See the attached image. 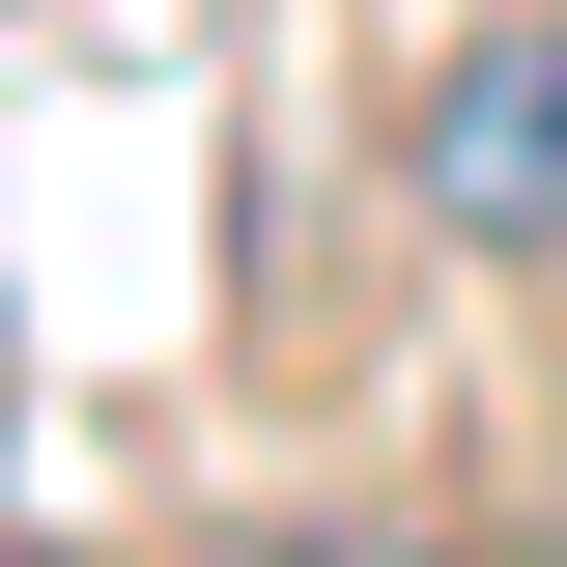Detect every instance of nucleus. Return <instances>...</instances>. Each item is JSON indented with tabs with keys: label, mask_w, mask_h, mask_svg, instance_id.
<instances>
[{
	"label": "nucleus",
	"mask_w": 567,
	"mask_h": 567,
	"mask_svg": "<svg viewBox=\"0 0 567 567\" xmlns=\"http://www.w3.org/2000/svg\"><path fill=\"white\" fill-rule=\"evenodd\" d=\"M398 171H425V227H454V256H567V0H511V29H454V58H425Z\"/></svg>",
	"instance_id": "obj_1"
}]
</instances>
